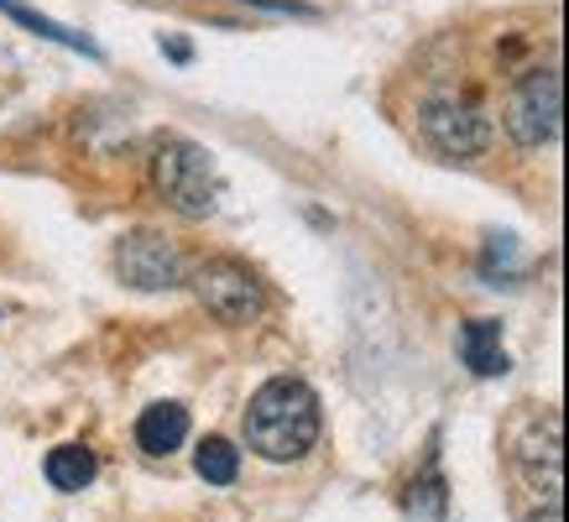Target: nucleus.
I'll return each instance as SVG.
<instances>
[{"label": "nucleus", "instance_id": "8", "mask_svg": "<svg viewBox=\"0 0 569 522\" xmlns=\"http://www.w3.org/2000/svg\"><path fill=\"white\" fill-rule=\"evenodd\" d=\"M183 439H189V408H183V402H152V408L137 418V444H141V454H152V460L183 450Z\"/></svg>", "mask_w": 569, "mask_h": 522}, {"label": "nucleus", "instance_id": "12", "mask_svg": "<svg viewBox=\"0 0 569 522\" xmlns=\"http://www.w3.org/2000/svg\"><path fill=\"white\" fill-rule=\"evenodd\" d=\"M0 11H6V17L11 21H21V27H32L37 37H48V42H63V48H73V52H89V58H94V42H89V37H79V32H63V27H58V21H48V17H37V11H27V6H17V0H0Z\"/></svg>", "mask_w": 569, "mask_h": 522}, {"label": "nucleus", "instance_id": "1", "mask_svg": "<svg viewBox=\"0 0 569 522\" xmlns=\"http://www.w3.org/2000/svg\"><path fill=\"white\" fill-rule=\"evenodd\" d=\"M246 444L272 465L303 460L319 444V398L298 377H272L246 408Z\"/></svg>", "mask_w": 569, "mask_h": 522}, {"label": "nucleus", "instance_id": "3", "mask_svg": "<svg viewBox=\"0 0 569 522\" xmlns=\"http://www.w3.org/2000/svg\"><path fill=\"white\" fill-rule=\"evenodd\" d=\"M418 126H423V141L433 152L455 157V162H470L491 147V116L470 94H455V89H439L418 104Z\"/></svg>", "mask_w": 569, "mask_h": 522}, {"label": "nucleus", "instance_id": "2", "mask_svg": "<svg viewBox=\"0 0 569 522\" xmlns=\"http://www.w3.org/2000/svg\"><path fill=\"white\" fill-rule=\"evenodd\" d=\"M152 189L162 193V204L183 214V220H209L220 209V168L214 157L189 137H162L152 147Z\"/></svg>", "mask_w": 569, "mask_h": 522}, {"label": "nucleus", "instance_id": "13", "mask_svg": "<svg viewBox=\"0 0 569 522\" xmlns=\"http://www.w3.org/2000/svg\"><path fill=\"white\" fill-rule=\"evenodd\" d=\"M522 522H565V518H559V502H549V506H538L533 518H522Z\"/></svg>", "mask_w": 569, "mask_h": 522}, {"label": "nucleus", "instance_id": "6", "mask_svg": "<svg viewBox=\"0 0 569 522\" xmlns=\"http://www.w3.org/2000/svg\"><path fill=\"white\" fill-rule=\"evenodd\" d=\"M559 116H565V89H559L553 69H533L507 94V110H501L518 147H549L559 137Z\"/></svg>", "mask_w": 569, "mask_h": 522}, {"label": "nucleus", "instance_id": "10", "mask_svg": "<svg viewBox=\"0 0 569 522\" xmlns=\"http://www.w3.org/2000/svg\"><path fill=\"white\" fill-rule=\"evenodd\" d=\"M48 481L58 491H84L89 481H94V454H89L84 444H58V450L48 454Z\"/></svg>", "mask_w": 569, "mask_h": 522}, {"label": "nucleus", "instance_id": "11", "mask_svg": "<svg viewBox=\"0 0 569 522\" xmlns=\"http://www.w3.org/2000/svg\"><path fill=\"white\" fill-rule=\"evenodd\" d=\"M193 465H199V475H204L209 486H230L241 475V454H236L230 439H204L199 454H193Z\"/></svg>", "mask_w": 569, "mask_h": 522}, {"label": "nucleus", "instance_id": "9", "mask_svg": "<svg viewBox=\"0 0 569 522\" xmlns=\"http://www.w3.org/2000/svg\"><path fill=\"white\" fill-rule=\"evenodd\" d=\"M460 355L476 377H501L507 371V350H501V324L497 319H470L466 330H460Z\"/></svg>", "mask_w": 569, "mask_h": 522}, {"label": "nucleus", "instance_id": "5", "mask_svg": "<svg viewBox=\"0 0 569 522\" xmlns=\"http://www.w3.org/2000/svg\"><path fill=\"white\" fill-rule=\"evenodd\" d=\"M116 272H121L126 288H137V293H173L189 282V261L178 251L168 235H157V230H131L121 235L116 245Z\"/></svg>", "mask_w": 569, "mask_h": 522}, {"label": "nucleus", "instance_id": "7", "mask_svg": "<svg viewBox=\"0 0 569 522\" xmlns=\"http://www.w3.org/2000/svg\"><path fill=\"white\" fill-rule=\"evenodd\" d=\"M565 423L559 413H528L522 418V429L512 434V460H518L522 481L543 496V502H559V486H565Z\"/></svg>", "mask_w": 569, "mask_h": 522}, {"label": "nucleus", "instance_id": "4", "mask_svg": "<svg viewBox=\"0 0 569 522\" xmlns=\"http://www.w3.org/2000/svg\"><path fill=\"white\" fill-rule=\"evenodd\" d=\"M189 282H193V293H199V303H204L220 324H236V330L251 324V319H261V309H267L261 278L230 257H214V261H204V267H193Z\"/></svg>", "mask_w": 569, "mask_h": 522}]
</instances>
